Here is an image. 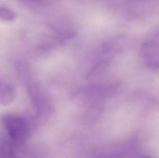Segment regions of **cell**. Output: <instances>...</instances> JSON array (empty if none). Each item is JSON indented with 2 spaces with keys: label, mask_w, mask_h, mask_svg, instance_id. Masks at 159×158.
Returning <instances> with one entry per match:
<instances>
[{
  "label": "cell",
  "mask_w": 159,
  "mask_h": 158,
  "mask_svg": "<svg viewBox=\"0 0 159 158\" xmlns=\"http://www.w3.org/2000/svg\"><path fill=\"white\" fill-rule=\"evenodd\" d=\"M16 15L12 10L5 7H0V18L6 21L15 19Z\"/></svg>",
  "instance_id": "4"
},
{
  "label": "cell",
  "mask_w": 159,
  "mask_h": 158,
  "mask_svg": "<svg viewBox=\"0 0 159 158\" xmlns=\"http://www.w3.org/2000/svg\"><path fill=\"white\" fill-rule=\"evenodd\" d=\"M141 53L145 64L152 69H159V43L148 41L142 45Z\"/></svg>",
  "instance_id": "2"
},
{
  "label": "cell",
  "mask_w": 159,
  "mask_h": 158,
  "mask_svg": "<svg viewBox=\"0 0 159 158\" xmlns=\"http://www.w3.org/2000/svg\"><path fill=\"white\" fill-rule=\"evenodd\" d=\"M14 87L6 83L0 82V104L4 106L10 105L15 99Z\"/></svg>",
  "instance_id": "3"
},
{
  "label": "cell",
  "mask_w": 159,
  "mask_h": 158,
  "mask_svg": "<svg viewBox=\"0 0 159 158\" xmlns=\"http://www.w3.org/2000/svg\"><path fill=\"white\" fill-rule=\"evenodd\" d=\"M25 1H30V2H38V1H40L41 0H25Z\"/></svg>",
  "instance_id": "5"
},
{
  "label": "cell",
  "mask_w": 159,
  "mask_h": 158,
  "mask_svg": "<svg viewBox=\"0 0 159 158\" xmlns=\"http://www.w3.org/2000/svg\"><path fill=\"white\" fill-rule=\"evenodd\" d=\"M2 121L13 141L21 143L26 139L28 135V126L24 119L16 115L6 114L3 116Z\"/></svg>",
  "instance_id": "1"
}]
</instances>
